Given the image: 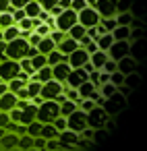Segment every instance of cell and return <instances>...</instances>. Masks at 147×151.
<instances>
[{
    "label": "cell",
    "mask_w": 147,
    "mask_h": 151,
    "mask_svg": "<svg viewBox=\"0 0 147 151\" xmlns=\"http://www.w3.org/2000/svg\"><path fill=\"white\" fill-rule=\"evenodd\" d=\"M15 21H13V15L9 13V11H4V13H0V29L2 27H9V25H13Z\"/></svg>",
    "instance_id": "836d02e7"
},
{
    "label": "cell",
    "mask_w": 147,
    "mask_h": 151,
    "mask_svg": "<svg viewBox=\"0 0 147 151\" xmlns=\"http://www.w3.org/2000/svg\"><path fill=\"white\" fill-rule=\"evenodd\" d=\"M25 2H27V0H11V6L13 9H23Z\"/></svg>",
    "instance_id": "7bdbcfd3"
},
{
    "label": "cell",
    "mask_w": 147,
    "mask_h": 151,
    "mask_svg": "<svg viewBox=\"0 0 147 151\" xmlns=\"http://www.w3.org/2000/svg\"><path fill=\"white\" fill-rule=\"evenodd\" d=\"M52 124L56 126V130H58V132H60V130H64V128H66V116H56Z\"/></svg>",
    "instance_id": "74e56055"
},
{
    "label": "cell",
    "mask_w": 147,
    "mask_h": 151,
    "mask_svg": "<svg viewBox=\"0 0 147 151\" xmlns=\"http://www.w3.org/2000/svg\"><path fill=\"white\" fill-rule=\"evenodd\" d=\"M4 91H9V85H6V81H2V79H0V95H2Z\"/></svg>",
    "instance_id": "f6af8a7d"
},
{
    "label": "cell",
    "mask_w": 147,
    "mask_h": 151,
    "mask_svg": "<svg viewBox=\"0 0 147 151\" xmlns=\"http://www.w3.org/2000/svg\"><path fill=\"white\" fill-rule=\"evenodd\" d=\"M40 40H42V35H37V33L31 29V33H29V37H27V44H29V46H37Z\"/></svg>",
    "instance_id": "ab89813d"
},
{
    "label": "cell",
    "mask_w": 147,
    "mask_h": 151,
    "mask_svg": "<svg viewBox=\"0 0 147 151\" xmlns=\"http://www.w3.org/2000/svg\"><path fill=\"white\" fill-rule=\"evenodd\" d=\"M17 132V134H23L25 132V124H19V122H13L9 118V112H0V139H2L4 132ZM2 151V147H0Z\"/></svg>",
    "instance_id": "ba28073f"
},
{
    "label": "cell",
    "mask_w": 147,
    "mask_h": 151,
    "mask_svg": "<svg viewBox=\"0 0 147 151\" xmlns=\"http://www.w3.org/2000/svg\"><path fill=\"white\" fill-rule=\"evenodd\" d=\"M77 21L83 27H93L99 23V13L93 6H83L81 11H77Z\"/></svg>",
    "instance_id": "9c48e42d"
},
{
    "label": "cell",
    "mask_w": 147,
    "mask_h": 151,
    "mask_svg": "<svg viewBox=\"0 0 147 151\" xmlns=\"http://www.w3.org/2000/svg\"><path fill=\"white\" fill-rule=\"evenodd\" d=\"M29 60H31V66H33V70H37V68H42V66L46 64V54L37 52V54H33Z\"/></svg>",
    "instance_id": "1f68e13d"
},
{
    "label": "cell",
    "mask_w": 147,
    "mask_h": 151,
    "mask_svg": "<svg viewBox=\"0 0 147 151\" xmlns=\"http://www.w3.org/2000/svg\"><path fill=\"white\" fill-rule=\"evenodd\" d=\"M108 120H110V116L106 114V110H104L99 104H95V106L87 112V126H91V128L108 126Z\"/></svg>",
    "instance_id": "277c9868"
},
{
    "label": "cell",
    "mask_w": 147,
    "mask_h": 151,
    "mask_svg": "<svg viewBox=\"0 0 147 151\" xmlns=\"http://www.w3.org/2000/svg\"><path fill=\"white\" fill-rule=\"evenodd\" d=\"M95 11L99 13V17H114L116 15V0H97Z\"/></svg>",
    "instance_id": "9a60e30c"
},
{
    "label": "cell",
    "mask_w": 147,
    "mask_h": 151,
    "mask_svg": "<svg viewBox=\"0 0 147 151\" xmlns=\"http://www.w3.org/2000/svg\"><path fill=\"white\" fill-rule=\"evenodd\" d=\"M4 50H6V42L4 40H0V60H4L6 56H4Z\"/></svg>",
    "instance_id": "ee69618b"
},
{
    "label": "cell",
    "mask_w": 147,
    "mask_h": 151,
    "mask_svg": "<svg viewBox=\"0 0 147 151\" xmlns=\"http://www.w3.org/2000/svg\"><path fill=\"white\" fill-rule=\"evenodd\" d=\"M56 48V44H54V40L50 37V35H44L42 40H40V44H37V52H42V54H48V52H52Z\"/></svg>",
    "instance_id": "603a6c76"
},
{
    "label": "cell",
    "mask_w": 147,
    "mask_h": 151,
    "mask_svg": "<svg viewBox=\"0 0 147 151\" xmlns=\"http://www.w3.org/2000/svg\"><path fill=\"white\" fill-rule=\"evenodd\" d=\"M27 50H29V44L25 37H15L11 42H6V50H4V56L6 58H13V60H21L27 56Z\"/></svg>",
    "instance_id": "3957f363"
},
{
    "label": "cell",
    "mask_w": 147,
    "mask_h": 151,
    "mask_svg": "<svg viewBox=\"0 0 147 151\" xmlns=\"http://www.w3.org/2000/svg\"><path fill=\"white\" fill-rule=\"evenodd\" d=\"M114 19H116V25H130V21H133V13H130V11L116 13Z\"/></svg>",
    "instance_id": "f546056e"
},
{
    "label": "cell",
    "mask_w": 147,
    "mask_h": 151,
    "mask_svg": "<svg viewBox=\"0 0 147 151\" xmlns=\"http://www.w3.org/2000/svg\"><path fill=\"white\" fill-rule=\"evenodd\" d=\"M68 70H71L68 62H66V60H60V62H56V64L52 66V79H56V81L64 83V79H66V75H68Z\"/></svg>",
    "instance_id": "2e32d148"
},
{
    "label": "cell",
    "mask_w": 147,
    "mask_h": 151,
    "mask_svg": "<svg viewBox=\"0 0 147 151\" xmlns=\"http://www.w3.org/2000/svg\"><path fill=\"white\" fill-rule=\"evenodd\" d=\"M89 60V52L85 50V48H75L71 54H66V62H68V66L71 68H77V66H83L85 62Z\"/></svg>",
    "instance_id": "4fadbf2b"
},
{
    "label": "cell",
    "mask_w": 147,
    "mask_h": 151,
    "mask_svg": "<svg viewBox=\"0 0 147 151\" xmlns=\"http://www.w3.org/2000/svg\"><path fill=\"white\" fill-rule=\"evenodd\" d=\"M89 79V73L83 68V66H77V68H71L68 70V75H66V79H64V83L68 85V87H79L83 81H87Z\"/></svg>",
    "instance_id": "8fae6325"
},
{
    "label": "cell",
    "mask_w": 147,
    "mask_h": 151,
    "mask_svg": "<svg viewBox=\"0 0 147 151\" xmlns=\"http://www.w3.org/2000/svg\"><path fill=\"white\" fill-rule=\"evenodd\" d=\"M99 23H102V27H104L106 31H112V29L116 27V19H114V17H99Z\"/></svg>",
    "instance_id": "d6a6232c"
},
{
    "label": "cell",
    "mask_w": 147,
    "mask_h": 151,
    "mask_svg": "<svg viewBox=\"0 0 147 151\" xmlns=\"http://www.w3.org/2000/svg\"><path fill=\"white\" fill-rule=\"evenodd\" d=\"M17 149H33V137L27 134V132L19 134V139H17Z\"/></svg>",
    "instance_id": "83f0119b"
},
{
    "label": "cell",
    "mask_w": 147,
    "mask_h": 151,
    "mask_svg": "<svg viewBox=\"0 0 147 151\" xmlns=\"http://www.w3.org/2000/svg\"><path fill=\"white\" fill-rule=\"evenodd\" d=\"M15 95H17V99H29V91H27V87L23 85L21 89H17L15 91Z\"/></svg>",
    "instance_id": "60d3db41"
},
{
    "label": "cell",
    "mask_w": 147,
    "mask_h": 151,
    "mask_svg": "<svg viewBox=\"0 0 147 151\" xmlns=\"http://www.w3.org/2000/svg\"><path fill=\"white\" fill-rule=\"evenodd\" d=\"M110 33H112V37H114V40H128L130 27H128V25H116Z\"/></svg>",
    "instance_id": "4316f807"
},
{
    "label": "cell",
    "mask_w": 147,
    "mask_h": 151,
    "mask_svg": "<svg viewBox=\"0 0 147 151\" xmlns=\"http://www.w3.org/2000/svg\"><path fill=\"white\" fill-rule=\"evenodd\" d=\"M77 23V11H73L71 6L68 9H62L56 17H54V27L60 29V31H66L71 25Z\"/></svg>",
    "instance_id": "5b68a950"
},
{
    "label": "cell",
    "mask_w": 147,
    "mask_h": 151,
    "mask_svg": "<svg viewBox=\"0 0 147 151\" xmlns=\"http://www.w3.org/2000/svg\"><path fill=\"white\" fill-rule=\"evenodd\" d=\"M15 104H17V95L13 91H4L0 95V112H9L11 108H15Z\"/></svg>",
    "instance_id": "ac0fdd59"
},
{
    "label": "cell",
    "mask_w": 147,
    "mask_h": 151,
    "mask_svg": "<svg viewBox=\"0 0 147 151\" xmlns=\"http://www.w3.org/2000/svg\"><path fill=\"white\" fill-rule=\"evenodd\" d=\"M124 85H126L128 89H137V87L141 85V75H139L137 70H133V73L124 75Z\"/></svg>",
    "instance_id": "484cf974"
},
{
    "label": "cell",
    "mask_w": 147,
    "mask_h": 151,
    "mask_svg": "<svg viewBox=\"0 0 147 151\" xmlns=\"http://www.w3.org/2000/svg\"><path fill=\"white\" fill-rule=\"evenodd\" d=\"M106 58H108V54H106L104 50H95V52L89 54V62H91L93 68H102L104 62H106Z\"/></svg>",
    "instance_id": "ffe728a7"
},
{
    "label": "cell",
    "mask_w": 147,
    "mask_h": 151,
    "mask_svg": "<svg viewBox=\"0 0 147 151\" xmlns=\"http://www.w3.org/2000/svg\"><path fill=\"white\" fill-rule=\"evenodd\" d=\"M35 112H37V106L33 101H29L23 110H21V124H27L31 120H35Z\"/></svg>",
    "instance_id": "d6986e66"
},
{
    "label": "cell",
    "mask_w": 147,
    "mask_h": 151,
    "mask_svg": "<svg viewBox=\"0 0 147 151\" xmlns=\"http://www.w3.org/2000/svg\"><path fill=\"white\" fill-rule=\"evenodd\" d=\"M85 126H87V112H83L81 108H75L66 116V128H71L75 132H81Z\"/></svg>",
    "instance_id": "8992f818"
},
{
    "label": "cell",
    "mask_w": 147,
    "mask_h": 151,
    "mask_svg": "<svg viewBox=\"0 0 147 151\" xmlns=\"http://www.w3.org/2000/svg\"><path fill=\"white\" fill-rule=\"evenodd\" d=\"M2 31V40L4 42H11V40H15V37H19V33H21V29L17 27V23H13V25H9V27H2L0 29Z\"/></svg>",
    "instance_id": "44dd1931"
},
{
    "label": "cell",
    "mask_w": 147,
    "mask_h": 151,
    "mask_svg": "<svg viewBox=\"0 0 147 151\" xmlns=\"http://www.w3.org/2000/svg\"><path fill=\"white\" fill-rule=\"evenodd\" d=\"M4 11L13 13V6H11V0H0V13H4Z\"/></svg>",
    "instance_id": "b9f144b4"
},
{
    "label": "cell",
    "mask_w": 147,
    "mask_h": 151,
    "mask_svg": "<svg viewBox=\"0 0 147 151\" xmlns=\"http://www.w3.org/2000/svg\"><path fill=\"white\" fill-rule=\"evenodd\" d=\"M137 68H139L137 58H133L130 54H126V56H122V58L116 60V70H120L122 75H128V73H133V70H137Z\"/></svg>",
    "instance_id": "5bb4252c"
},
{
    "label": "cell",
    "mask_w": 147,
    "mask_h": 151,
    "mask_svg": "<svg viewBox=\"0 0 147 151\" xmlns=\"http://www.w3.org/2000/svg\"><path fill=\"white\" fill-rule=\"evenodd\" d=\"M23 11H25V15H27L29 19H33V17H37V13L42 11V6H40L37 0H27L25 6H23Z\"/></svg>",
    "instance_id": "d4e9b609"
},
{
    "label": "cell",
    "mask_w": 147,
    "mask_h": 151,
    "mask_svg": "<svg viewBox=\"0 0 147 151\" xmlns=\"http://www.w3.org/2000/svg\"><path fill=\"white\" fill-rule=\"evenodd\" d=\"M6 85H9V91H13V93H15V91H17V89H21V87H23L25 83H23V81H21L19 77H15V79L6 81Z\"/></svg>",
    "instance_id": "8d00e7d4"
},
{
    "label": "cell",
    "mask_w": 147,
    "mask_h": 151,
    "mask_svg": "<svg viewBox=\"0 0 147 151\" xmlns=\"http://www.w3.org/2000/svg\"><path fill=\"white\" fill-rule=\"evenodd\" d=\"M33 31H35L37 35H42V37H44V35H48V33H50V27H48V25L42 21L40 25H35V27H33Z\"/></svg>",
    "instance_id": "f35d334b"
},
{
    "label": "cell",
    "mask_w": 147,
    "mask_h": 151,
    "mask_svg": "<svg viewBox=\"0 0 147 151\" xmlns=\"http://www.w3.org/2000/svg\"><path fill=\"white\" fill-rule=\"evenodd\" d=\"M128 50H130V42H128V40H114V42L110 44V48L106 50V54H108V58L118 60V58L126 56Z\"/></svg>",
    "instance_id": "30bf717a"
},
{
    "label": "cell",
    "mask_w": 147,
    "mask_h": 151,
    "mask_svg": "<svg viewBox=\"0 0 147 151\" xmlns=\"http://www.w3.org/2000/svg\"><path fill=\"white\" fill-rule=\"evenodd\" d=\"M108 81H110V83H114V85H122V83H124V75H122L120 70H114V73H110Z\"/></svg>",
    "instance_id": "d590c367"
},
{
    "label": "cell",
    "mask_w": 147,
    "mask_h": 151,
    "mask_svg": "<svg viewBox=\"0 0 147 151\" xmlns=\"http://www.w3.org/2000/svg\"><path fill=\"white\" fill-rule=\"evenodd\" d=\"M60 116V106L56 99H42L37 104V112H35V118L44 124V122H54V118Z\"/></svg>",
    "instance_id": "7a4b0ae2"
},
{
    "label": "cell",
    "mask_w": 147,
    "mask_h": 151,
    "mask_svg": "<svg viewBox=\"0 0 147 151\" xmlns=\"http://www.w3.org/2000/svg\"><path fill=\"white\" fill-rule=\"evenodd\" d=\"M114 42V37H112V33L110 31H106V33H102V35H97L95 37V44H97V50H108L110 48V44Z\"/></svg>",
    "instance_id": "7402d4cb"
},
{
    "label": "cell",
    "mask_w": 147,
    "mask_h": 151,
    "mask_svg": "<svg viewBox=\"0 0 147 151\" xmlns=\"http://www.w3.org/2000/svg\"><path fill=\"white\" fill-rule=\"evenodd\" d=\"M102 108L106 110V114H108L110 118H116V116H120V114L126 110V97H124L122 93L114 91L112 95L104 97V101H102Z\"/></svg>",
    "instance_id": "6da1fadb"
},
{
    "label": "cell",
    "mask_w": 147,
    "mask_h": 151,
    "mask_svg": "<svg viewBox=\"0 0 147 151\" xmlns=\"http://www.w3.org/2000/svg\"><path fill=\"white\" fill-rule=\"evenodd\" d=\"M95 89H97V87H95L89 79H87V81H83V83L77 87V91H79V97H81V99H83V97H91V93H93Z\"/></svg>",
    "instance_id": "cb8c5ba5"
},
{
    "label": "cell",
    "mask_w": 147,
    "mask_h": 151,
    "mask_svg": "<svg viewBox=\"0 0 147 151\" xmlns=\"http://www.w3.org/2000/svg\"><path fill=\"white\" fill-rule=\"evenodd\" d=\"M58 4H60L62 9H68V6H71V0H58Z\"/></svg>",
    "instance_id": "bcb514c9"
},
{
    "label": "cell",
    "mask_w": 147,
    "mask_h": 151,
    "mask_svg": "<svg viewBox=\"0 0 147 151\" xmlns=\"http://www.w3.org/2000/svg\"><path fill=\"white\" fill-rule=\"evenodd\" d=\"M40 134H42L44 139H52V137H58V130H56V126H54L52 122H44Z\"/></svg>",
    "instance_id": "f1b7e54d"
},
{
    "label": "cell",
    "mask_w": 147,
    "mask_h": 151,
    "mask_svg": "<svg viewBox=\"0 0 147 151\" xmlns=\"http://www.w3.org/2000/svg\"><path fill=\"white\" fill-rule=\"evenodd\" d=\"M21 70V64L19 60H13V58H4V60H0V79L2 81H11L19 75Z\"/></svg>",
    "instance_id": "52a82bcc"
},
{
    "label": "cell",
    "mask_w": 147,
    "mask_h": 151,
    "mask_svg": "<svg viewBox=\"0 0 147 151\" xmlns=\"http://www.w3.org/2000/svg\"><path fill=\"white\" fill-rule=\"evenodd\" d=\"M60 91H62V83H60V81H56V79H50V81L42 83L40 97H42V99H54Z\"/></svg>",
    "instance_id": "7c38bea8"
},
{
    "label": "cell",
    "mask_w": 147,
    "mask_h": 151,
    "mask_svg": "<svg viewBox=\"0 0 147 151\" xmlns=\"http://www.w3.org/2000/svg\"><path fill=\"white\" fill-rule=\"evenodd\" d=\"M75 48H79V42H77V40H73L68 33H66V37H64V40H60V42L56 44V50H58V52H62V54H71Z\"/></svg>",
    "instance_id": "e0dca14e"
},
{
    "label": "cell",
    "mask_w": 147,
    "mask_h": 151,
    "mask_svg": "<svg viewBox=\"0 0 147 151\" xmlns=\"http://www.w3.org/2000/svg\"><path fill=\"white\" fill-rule=\"evenodd\" d=\"M60 106V116H68L75 108H77V101H73V99H64L62 104H58Z\"/></svg>",
    "instance_id": "4dcf8cb0"
},
{
    "label": "cell",
    "mask_w": 147,
    "mask_h": 151,
    "mask_svg": "<svg viewBox=\"0 0 147 151\" xmlns=\"http://www.w3.org/2000/svg\"><path fill=\"white\" fill-rule=\"evenodd\" d=\"M133 9V0H116V13H124Z\"/></svg>",
    "instance_id": "e575fe53"
}]
</instances>
